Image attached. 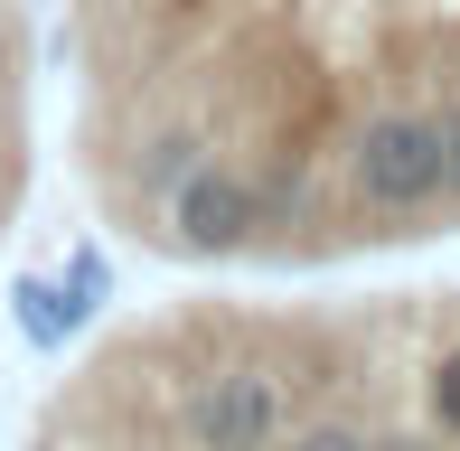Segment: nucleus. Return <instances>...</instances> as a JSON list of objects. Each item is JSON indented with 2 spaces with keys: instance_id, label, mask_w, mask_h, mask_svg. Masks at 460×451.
Returning <instances> with one entry per match:
<instances>
[{
  "instance_id": "nucleus-1",
  "label": "nucleus",
  "mask_w": 460,
  "mask_h": 451,
  "mask_svg": "<svg viewBox=\"0 0 460 451\" xmlns=\"http://www.w3.org/2000/svg\"><path fill=\"white\" fill-rule=\"evenodd\" d=\"M348 189H358V208H376V217L442 208V122L413 113V104L367 113L358 141H348Z\"/></svg>"
},
{
  "instance_id": "nucleus-2",
  "label": "nucleus",
  "mask_w": 460,
  "mask_h": 451,
  "mask_svg": "<svg viewBox=\"0 0 460 451\" xmlns=\"http://www.w3.org/2000/svg\"><path fill=\"white\" fill-rule=\"evenodd\" d=\"M291 198L273 179H244L226 170V160H198V170L170 189V244L179 254H244V244L263 235V226H282Z\"/></svg>"
},
{
  "instance_id": "nucleus-3",
  "label": "nucleus",
  "mask_w": 460,
  "mask_h": 451,
  "mask_svg": "<svg viewBox=\"0 0 460 451\" xmlns=\"http://www.w3.org/2000/svg\"><path fill=\"white\" fill-rule=\"evenodd\" d=\"M179 433H188V451H273L282 442V376H263V367L198 376L179 404Z\"/></svg>"
},
{
  "instance_id": "nucleus-4",
  "label": "nucleus",
  "mask_w": 460,
  "mask_h": 451,
  "mask_svg": "<svg viewBox=\"0 0 460 451\" xmlns=\"http://www.w3.org/2000/svg\"><path fill=\"white\" fill-rule=\"evenodd\" d=\"M10 320H19V339H29L38 358H57V348L85 330V311L66 301V282H48V273H19L10 282Z\"/></svg>"
},
{
  "instance_id": "nucleus-5",
  "label": "nucleus",
  "mask_w": 460,
  "mask_h": 451,
  "mask_svg": "<svg viewBox=\"0 0 460 451\" xmlns=\"http://www.w3.org/2000/svg\"><path fill=\"white\" fill-rule=\"evenodd\" d=\"M198 160H207V141H198V132H160L151 151H141V189H179Z\"/></svg>"
},
{
  "instance_id": "nucleus-6",
  "label": "nucleus",
  "mask_w": 460,
  "mask_h": 451,
  "mask_svg": "<svg viewBox=\"0 0 460 451\" xmlns=\"http://www.w3.org/2000/svg\"><path fill=\"white\" fill-rule=\"evenodd\" d=\"M103 292H113V263H103L94 244H75V254H66V301L94 320V311H103Z\"/></svg>"
},
{
  "instance_id": "nucleus-7",
  "label": "nucleus",
  "mask_w": 460,
  "mask_h": 451,
  "mask_svg": "<svg viewBox=\"0 0 460 451\" xmlns=\"http://www.w3.org/2000/svg\"><path fill=\"white\" fill-rule=\"evenodd\" d=\"M423 395H432V423H442V442H460V348H442V358H432Z\"/></svg>"
},
{
  "instance_id": "nucleus-8",
  "label": "nucleus",
  "mask_w": 460,
  "mask_h": 451,
  "mask_svg": "<svg viewBox=\"0 0 460 451\" xmlns=\"http://www.w3.org/2000/svg\"><path fill=\"white\" fill-rule=\"evenodd\" d=\"M291 451H376V442L348 433V423H310V433H291Z\"/></svg>"
},
{
  "instance_id": "nucleus-9",
  "label": "nucleus",
  "mask_w": 460,
  "mask_h": 451,
  "mask_svg": "<svg viewBox=\"0 0 460 451\" xmlns=\"http://www.w3.org/2000/svg\"><path fill=\"white\" fill-rule=\"evenodd\" d=\"M432 122H442V198H460V104L432 113Z\"/></svg>"
},
{
  "instance_id": "nucleus-10",
  "label": "nucleus",
  "mask_w": 460,
  "mask_h": 451,
  "mask_svg": "<svg viewBox=\"0 0 460 451\" xmlns=\"http://www.w3.org/2000/svg\"><path fill=\"white\" fill-rule=\"evenodd\" d=\"M85 451H103V442H85Z\"/></svg>"
}]
</instances>
